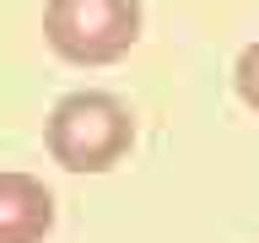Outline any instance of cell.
<instances>
[{"instance_id": "cell-1", "label": "cell", "mask_w": 259, "mask_h": 243, "mask_svg": "<svg viewBox=\"0 0 259 243\" xmlns=\"http://www.w3.org/2000/svg\"><path fill=\"white\" fill-rule=\"evenodd\" d=\"M44 146L65 173H113L135 146V113L124 97L97 87L65 92L44 119Z\"/></svg>"}, {"instance_id": "cell-2", "label": "cell", "mask_w": 259, "mask_h": 243, "mask_svg": "<svg viewBox=\"0 0 259 243\" xmlns=\"http://www.w3.org/2000/svg\"><path fill=\"white\" fill-rule=\"evenodd\" d=\"M141 0H44V44L65 65H119L141 44Z\"/></svg>"}, {"instance_id": "cell-3", "label": "cell", "mask_w": 259, "mask_h": 243, "mask_svg": "<svg viewBox=\"0 0 259 243\" xmlns=\"http://www.w3.org/2000/svg\"><path fill=\"white\" fill-rule=\"evenodd\" d=\"M54 232V194L44 178L6 168L0 173V243H44Z\"/></svg>"}, {"instance_id": "cell-4", "label": "cell", "mask_w": 259, "mask_h": 243, "mask_svg": "<svg viewBox=\"0 0 259 243\" xmlns=\"http://www.w3.org/2000/svg\"><path fill=\"white\" fill-rule=\"evenodd\" d=\"M232 87H238L243 108H254V113H259V38H254V44H243L238 65H232Z\"/></svg>"}]
</instances>
